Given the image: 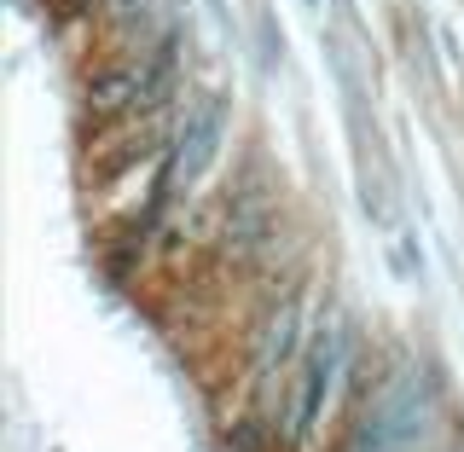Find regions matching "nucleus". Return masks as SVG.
<instances>
[{"label": "nucleus", "instance_id": "obj_1", "mask_svg": "<svg viewBox=\"0 0 464 452\" xmlns=\"http://www.w3.org/2000/svg\"><path fill=\"white\" fill-rule=\"evenodd\" d=\"M424 418H430V389L418 383V371H406L372 400V412L360 418L348 452H406L418 441V429H424Z\"/></svg>", "mask_w": 464, "mask_h": 452}, {"label": "nucleus", "instance_id": "obj_2", "mask_svg": "<svg viewBox=\"0 0 464 452\" xmlns=\"http://www.w3.org/2000/svg\"><path fill=\"white\" fill-rule=\"evenodd\" d=\"M343 360H348V342H343V325H319V337L308 342V360H302V389H296V418H290V435H308L325 412L331 389L343 377Z\"/></svg>", "mask_w": 464, "mask_h": 452}, {"label": "nucleus", "instance_id": "obj_4", "mask_svg": "<svg viewBox=\"0 0 464 452\" xmlns=\"http://www.w3.org/2000/svg\"><path fill=\"white\" fill-rule=\"evenodd\" d=\"M290 348H296V308H285V313L267 319L261 348H256V383H273V371L290 360Z\"/></svg>", "mask_w": 464, "mask_h": 452}, {"label": "nucleus", "instance_id": "obj_3", "mask_svg": "<svg viewBox=\"0 0 464 452\" xmlns=\"http://www.w3.org/2000/svg\"><path fill=\"white\" fill-rule=\"evenodd\" d=\"M215 151H221V105L215 99H203V105L186 116V134H180V151H174V180L192 186L203 168L215 163Z\"/></svg>", "mask_w": 464, "mask_h": 452}]
</instances>
